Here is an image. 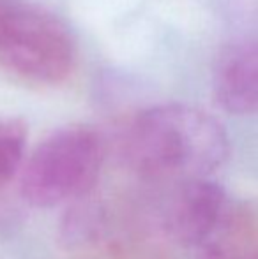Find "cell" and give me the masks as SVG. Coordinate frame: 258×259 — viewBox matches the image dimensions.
Masks as SVG:
<instances>
[{"instance_id": "8992f818", "label": "cell", "mask_w": 258, "mask_h": 259, "mask_svg": "<svg viewBox=\"0 0 258 259\" xmlns=\"http://www.w3.org/2000/svg\"><path fill=\"white\" fill-rule=\"evenodd\" d=\"M27 145V125L16 116H0V185L20 171Z\"/></svg>"}, {"instance_id": "52a82bcc", "label": "cell", "mask_w": 258, "mask_h": 259, "mask_svg": "<svg viewBox=\"0 0 258 259\" xmlns=\"http://www.w3.org/2000/svg\"><path fill=\"white\" fill-rule=\"evenodd\" d=\"M221 226L200 247L202 259H258V250L251 247V243L241 238H234L230 235H223Z\"/></svg>"}, {"instance_id": "6da1fadb", "label": "cell", "mask_w": 258, "mask_h": 259, "mask_svg": "<svg viewBox=\"0 0 258 259\" xmlns=\"http://www.w3.org/2000/svg\"><path fill=\"white\" fill-rule=\"evenodd\" d=\"M228 150L223 125L203 109L180 103L145 109L126 138L129 164L149 178H205L223 166Z\"/></svg>"}, {"instance_id": "7a4b0ae2", "label": "cell", "mask_w": 258, "mask_h": 259, "mask_svg": "<svg viewBox=\"0 0 258 259\" xmlns=\"http://www.w3.org/2000/svg\"><path fill=\"white\" fill-rule=\"evenodd\" d=\"M0 65L34 85H60L75 71V39L43 7L27 0H0Z\"/></svg>"}, {"instance_id": "3957f363", "label": "cell", "mask_w": 258, "mask_h": 259, "mask_svg": "<svg viewBox=\"0 0 258 259\" xmlns=\"http://www.w3.org/2000/svg\"><path fill=\"white\" fill-rule=\"evenodd\" d=\"M104 162V143L96 129L65 125L38 145L21 169L25 201L52 208L83 198L96 185Z\"/></svg>"}, {"instance_id": "ba28073f", "label": "cell", "mask_w": 258, "mask_h": 259, "mask_svg": "<svg viewBox=\"0 0 258 259\" xmlns=\"http://www.w3.org/2000/svg\"><path fill=\"white\" fill-rule=\"evenodd\" d=\"M97 211L94 210H72L67 215L64 222L62 236L67 242V245H75V243H85L90 236L96 235L97 231Z\"/></svg>"}, {"instance_id": "5b68a950", "label": "cell", "mask_w": 258, "mask_h": 259, "mask_svg": "<svg viewBox=\"0 0 258 259\" xmlns=\"http://www.w3.org/2000/svg\"><path fill=\"white\" fill-rule=\"evenodd\" d=\"M212 89L221 109L232 115H258V39H241L221 50Z\"/></svg>"}, {"instance_id": "277c9868", "label": "cell", "mask_w": 258, "mask_h": 259, "mask_svg": "<svg viewBox=\"0 0 258 259\" xmlns=\"http://www.w3.org/2000/svg\"><path fill=\"white\" fill-rule=\"evenodd\" d=\"M227 194L216 182L205 178L184 180L168 201L166 233L177 243L202 247L225 222Z\"/></svg>"}]
</instances>
